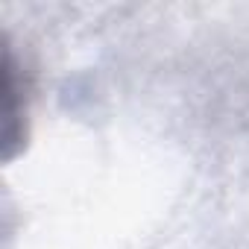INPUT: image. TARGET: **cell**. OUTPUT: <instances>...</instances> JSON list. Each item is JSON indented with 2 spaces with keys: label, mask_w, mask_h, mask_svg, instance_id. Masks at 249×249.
I'll use <instances>...</instances> for the list:
<instances>
[{
  "label": "cell",
  "mask_w": 249,
  "mask_h": 249,
  "mask_svg": "<svg viewBox=\"0 0 249 249\" xmlns=\"http://www.w3.org/2000/svg\"><path fill=\"white\" fill-rule=\"evenodd\" d=\"M6 82H3V91H6V126H3V144H6V159L15 156V150L24 144L27 138V106H21V97L27 94L18 82V68H15V59H12V50H6Z\"/></svg>",
  "instance_id": "1"
}]
</instances>
